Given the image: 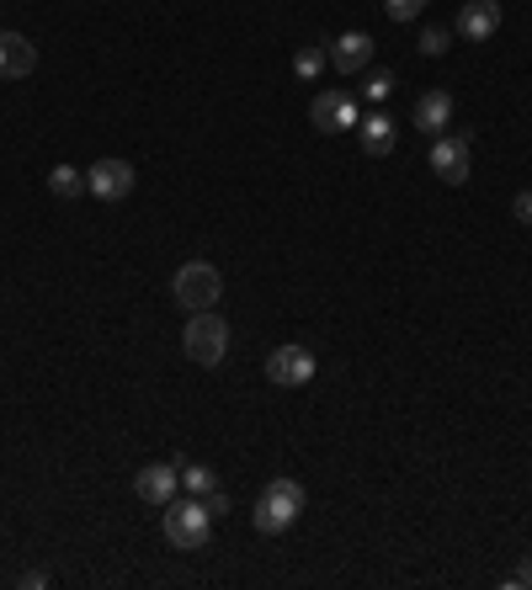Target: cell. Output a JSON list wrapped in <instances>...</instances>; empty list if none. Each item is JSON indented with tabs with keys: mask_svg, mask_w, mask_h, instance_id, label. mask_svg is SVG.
Here are the masks:
<instances>
[{
	"mask_svg": "<svg viewBox=\"0 0 532 590\" xmlns=\"http://www.w3.org/2000/svg\"><path fill=\"white\" fill-rule=\"evenodd\" d=\"M298 516H304V484L298 479H272L261 489V500H256V532L261 538H277Z\"/></svg>",
	"mask_w": 532,
	"mask_h": 590,
	"instance_id": "obj_1",
	"label": "cell"
},
{
	"mask_svg": "<svg viewBox=\"0 0 532 590\" xmlns=\"http://www.w3.org/2000/svg\"><path fill=\"white\" fill-rule=\"evenodd\" d=\"M208 538H213V511H208L203 500H170L165 506V543L181 553L192 548H208Z\"/></svg>",
	"mask_w": 532,
	"mask_h": 590,
	"instance_id": "obj_2",
	"label": "cell"
},
{
	"mask_svg": "<svg viewBox=\"0 0 532 590\" xmlns=\"http://www.w3.org/2000/svg\"><path fill=\"white\" fill-rule=\"evenodd\" d=\"M176 304L181 309H192V315H203V309H218V298H224V276L213 261H187L181 272H176Z\"/></svg>",
	"mask_w": 532,
	"mask_h": 590,
	"instance_id": "obj_3",
	"label": "cell"
},
{
	"mask_svg": "<svg viewBox=\"0 0 532 590\" xmlns=\"http://www.w3.org/2000/svg\"><path fill=\"white\" fill-rule=\"evenodd\" d=\"M181 352L192 356L198 367H218L224 352H229V324H224V315H213V309L192 315L187 335H181Z\"/></svg>",
	"mask_w": 532,
	"mask_h": 590,
	"instance_id": "obj_4",
	"label": "cell"
},
{
	"mask_svg": "<svg viewBox=\"0 0 532 590\" xmlns=\"http://www.w3.org/2000/svg\"><path fill=\"white\" fill-rule=\"evenodd\" d=\"M469 155H474V139L469 133H437L431 139V170H437V181L463 187L469 181Z\"/></svg>",
	"mask_w": 532,
	"mask_h": 590,
	"instance_id": "obj_5",
	"label": "cell"
},
{
	"mask_svg": "<svg viewBox=\"0 0 532 590\" xmlns=\"http://www.w3.org/2000/svg\"><path fill=\"white\" fill-rule=\"evenodd\" d=\"M133 181H139V170L128 165V160H96L91 170H85V192L102 197V202H123L133 192Z\"/></svg>",
	"mask_w": 532,
	"mask_h": 590,
	"instance_id": "obj_6",
	"label": "cell"
},
{
	"mask_svg": "<svg viewBox=\"0 0 532 590\" xmlns=\"http://www.w3.org/2000/svg\"><path fill=\"white\" fill-rule=\"evenodd\" d=\"M357 122H363V107H357L352 91H320V96H315V128H320V133H346V128H357Z\"/></svg>",
	"mask_w": 532,
	"mask_h": 590,
	"instance_id": "obj_7",
	"label": "cell"
},
{
	"mask_svg": "<svg viewBox=\"0 0 532 590\" xmlns=\"http://www.w3.org/2000/svg\"><path fill=\"white\" fill-rule=\"evenodd\" d=\"M267 378L277 389H304L315 378V356L304 352V346H277V352L267 356Z\"/></svg>",
	"mask_w": 532,
	"mask_h": 590,
	"instance_id": "obj_8",
	"label": "cell"
},
{
	"mask_svg": "<svg viewBox=\"0 0 532 590\" xmlns=\"http://www.w3.org/2000/svg\"><path fill=\"white\" fill-rule=\"evenodd\" d=\"M373 64V38L368 33H341L330 43V70L335 75H363Z\"/></svg>",
	"mask_w": 532,
	"mask_h": 590,
	"instance_id": "obj_9",
	"label": "cell"
},
{
	"mask_svg": "<svg viewBox=\"0 0 532 590\" xmlns=\"http://www.w3.org/2000/svg\"><path fill=\"white\" fill-rule=\"evenodd\" d=\"M495 27H500V0H463V11H458V38L485 43V38H495Z\"/></svg>",
	"mask_w": 532,
	"mask_h": 590,
	"instance_id": "obj_10",
	"label": "cell"
},
{
	"mask_svg": "<svg viewBox=\"0 0 532 590\" xmlns=\"http://www.w3.org/2000/svg\"><path fill=\"white\" fill-rule=\"evenodd\" d=\"M38 70V48L22 33H0V75L5 80H27Z\"/></svg>",
	"mask_w": 532,
	"mask_h": 590,
	"instance_id": "obj_11",
	"label": "cell"
},
{
	"mask_svg": "<svg viewBox=\"0 0 532 590\" xmlns=\"http://www.w3.org/2000/svg\"><path fill=\"white\" fill-rule=\"evenodd\" d=\"M176 484H181V473L170 469V463H150V469H139V479H133L139 500H150V506H170L176 500Z\"/></svg>",
	"mask_w": 532,
	"mask_h": 590,
	"instance_id": "obj_12",
	"label": "cell"
},
{
	"mask_svg": "<svg viewBox=\"0 0 532 590\" xmlns=\"http://www.w3.org/2000/svg\"><path fill=\"white\" fill-rule=\"evenodd\" d=\"M410 118H415L421 133H431V139H437V133L452 122V96H448V91H426V96L415 102V113H410Z\"/></svg>",
	"mask_w": 532,
	"mask_h": 590,
	"instance_id": "obj_13",
	"label": "cell"
},
{
	"mask_svg": "<svg viewBox=\"0 0 532 590\" xmlns=\"http://www.w3.org/2000/svg\"><path fill=\"white\" fill-rule=\"evenodd\" d=\"M357 133H363V150H368L373 160L394 155V122L383 118V113H368V118L357 122Z\"/></svg>",
	"mask_w": 532,
	"mask_h": 590,
	"instance_id": "obj_14",
	"label": "cell"
},
{
	"mask_svg": "<svg viewBox=\"0 0 532 590\" xmlns=\"http://www.w3.org/2000/svg\"><path fill=\"white\" fill-rule=\"evenodd\" d=\"M48 192H54V197H81L85 192V176L75 170V165H54V170H48Z\"/></svg>",
	"mask_w": 532,
	"mask_h": 590,
	"instance_id": "obj_15",
	"label": "cell"
},
{
	"mask_svg": "<svg viewBox=\"0 0 532 590\" xmlns=\"http://www.w3.org/2000/svg\"><path fill=\"white\" fill-rule=\"evenodd\" d=\"M326 64H330V54H326V48H315V43L293 54V75H298V80H315Z\"/></svg>",
	"mask_w": 532,
	"mask_h": 590,
	"instance_id": "obj_16",
	"label": "cell"
},
{
	"mask_svg": "<svg viewBox=\"0 0 532 590\" xmlns=\"http://www.w3.org/2000/svg\"><path fill=\"white\" fill-rule=\"evenodd\" d=\"M431 0H383V11H389V22H415L421 11H426Z\"/></svg>",
	"mask_w": 532,
	"mask_h": 590,
	"instance_id": "obj_17",
	"label": "cell"
},
{
	"mask_svg": "<svg viewBox=\"0 0 532 590\" xmlns=\"http://www.w3.org/2000/svg\"><path fill=\"white\" fill-rule=\"evenodd\" d=\"M448 43H452L448 27H426V33H421V54H426V59H437V54H448Z\"/></svg>",
	"mask_w": 532,
	"mask_h": 590,
	"instance_id": "obj_18",
	"label": "cell"
},
{
	"mask_svg": "<svg viewBox=\"0 0 532 590\" xmlns=\"http://www.w3.org/2000/svg\"><path fill=\"white\" fill-rule=\"evenodd\" d=\"M389 91H394V75H389V70H373L368 85H363V96H368V102H389Z\"/></svg>",
	"mask_w": 532,
	"mask_h": 590,
	"instance_id": "obj_19",
	"label": "cell"
},
{
	"mask_svg": "<svg viewBox=\"0 0 532 590\" xmlns=\"http://www.w3.org/2000/svg\"><path fill=\"white\" fill-rule=\"evenodd\" d=\"M181 479H187V484H192L198 495H208V489H218V484H213V469H203V463H187V469H181Z\"/></svg>",
	"mask_w": 532,
	"mask_h": 590,
	"instance_id": "obj_20",
	"label": "cell"
},
{
	"mask_svg": "<svg viewBox=\"0 0 532 590\" xmlns=\"http://www.w3.org/2000/svg\"><path fill=\"white\" fill-rule=\"evenodd\" d=\"M203 506H208L213 516H224V511H229V495H224V489H208V495H203Z\"/></svg>",
	"mask_w": 532,
	"mask_h": 590,
	"instance_id": "obj_21",
	"label": "cell"
},
{
	"mask_svg": "<svg viewBox=\"0 0 532 590\" xmlns=\"http://www.w3.org/2000/svg\"><path fill=\"white\" fill-rule=\"evenodd\" d=\"M506 586H511V590L532 586V558H522V569H517V575H511V580H506Z\"/></svg>",
	"mask_w": 532,
	"mask_h": 590,
	"instance_id": "obj_22",
	"label": "cell"
},
{
	"mask_svg": "<svg viewBox=\"0 0 532 590\" xmlns=\"http://www.w3.org/2000/svg\"><path fill=\"white\" fill-rule=\"evenodd\" d=\"M517 219H522V224H532V192L517 197Z\"/></svg>",
	"mask_w": 532,
	"mask_h": 590,
	"instance_id": "obj_23",
	"label": "cell"
}]
</instances>
